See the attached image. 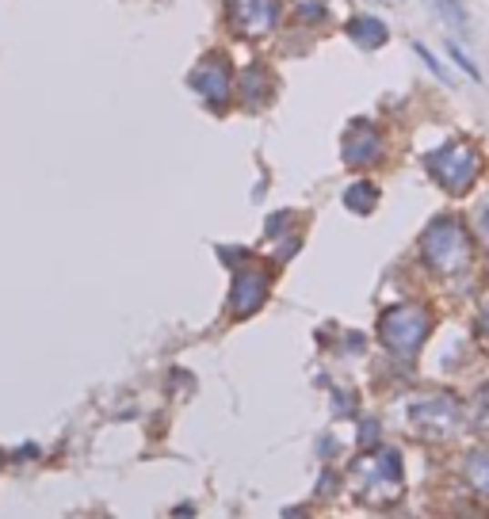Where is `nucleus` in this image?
Instances as JSON below:
<instances>
[{
    "label": "nucleus",
    "mask_w": 489,
    "mask_h": 519,
    "mask_svg": "<svg viewBox=\"0 0 489 519\" xmlns=\"http://www.w3.org/2000/svg\"><path fill=\"white\" fill-rule=\"evenodd\" d=\"M421 256L436 275H459L471 268L474 241L459 218H436L421 237Z\"/></svg>",
    "instance_id": "nucleus-1"
},
{
    "label": "nucleus",
    "mask_w": 489,
    "mask_h": 519,
    "mask_svg": "<svg viewBox=\"0 0 489 519\" xmlns=\"http://www.w3.org/2000/svg\"><path fill=\"white\" fill-rule=\"evenodd\" d=\"M428 172L447 195H466L482 176V153L466 137H452L436 153H428Z\"/></svg>",
    "instance_id": "nucleus-2"
},
{
    "label": "nucleus",
    "mask_w": 489,
    "mask_h": 519,
    "mask_svg": "<svg viewBox=\"0 0 489 519\" xmlns=\"http://www.w3.org/2000/svg\"><path fill=\"white\" fill-rule=\"evenodd\" d=\"M428 332H433V317H428L424 306H413V302L386 310L382 321H379L382 344L402 359H413L421 351V344L428 341Z\"/></svg>",
    "instance_id": "nucleus-3"
},
{
    "label": "nucleus",
    "mask_w": 489,
    "mask_h": 519,
    "mask_svg": "<svg viewBox=\"0 0 489 519\" xmlns=\"http://www.w3.org/2000/svg\"><path fill=\"white\" fill-rule=\"evenodd\" d=\"M382 157V137L375 134V127L356 123L344 134V165L351 168H371Z\"/></svg>",
    "instance_id": "nucleus-6"
},
{
    "label": "nucleus",
    "mask_w": 489,
    "mask_h": 519,
    "mask_svg": "<svg viewBox=\"0 0 489 519\" xmlns=\"http://www.w3.org/2000/svg\"><path fill=\"white\" fill-rule=\"evenodd\" d=\"M447 50H452V57H455V62L463 66V73H471L474 76V81H482V73H478V66L471 62V57H466L463 50H459V43H447Z\"/></svg>",
    "instance_id": "nucleus-13"
},
{
    "label": "nucleus",
    "mask_w": 489,
    "mask_h": 519,
    "mask_svg": "<svg viewBox=\"0 0 489 519\" xmlns=\"http://www.w3.org/2000/svg\"><path fill=\"white\" fill-rule=\"evenodd\" d=\"M268 287H271L268 271H257V268L241 271L238 283H233V294H229V310L238 313V317L257 313V310L264 306V298H268Z\"/></svg>",
    "instance_id": "nucleus-5"
},
{
    "label": "nucleus",
    "mask_w": 489,
    "mask_h": 519,
    "mask_svg": "<svg viewBox=\"0 0 489 519\" xmlns=\"http://www.w3.org/2000/svg\"><path fill=\"white\" fill-rule=\"evenodd\" d=\"M191 85L199 88L210 104H226V99H229V73H226L222 62H207L203 69H195Z\"/></svg>",
    "instance_id": "nucleus-8"
},
{
    "label": "nucleus",
    "mask_w": 489,
    "mask_h": 519,
    "mask_svg": "<svg viewBox=\"0 0 489 519\" xmlns=\"http://www.w3.org/2000/svg\"><path fill=\"white\" fill-rule=\"evenodd\" d=\"M482 329H485V336H489V302H485V310H482Z\"/></svg>",
    "instance_id": "nucleus-17"
},
{
    "label": "nucleus",
    "mask_w": 489,
    "mask_h": 519,
    "mask_svg": "<svg viewBox=\"0 0 489 519\" xmlns=\"http://www.w3.org/2000/svg\"><path fill=\"white\" fill-rule=\"evenodd\" d=\"M466 482H471V489L478 496L489 501V447H482V451H474L471 458H466Z\"/></svg>",
    "instance_id": "nucleus-10"
},
{
    "label": "nucleus",
    "mask_w": 489,
    "mask_h": 519,
    "mask_svg": "<svg viewBox=\"0 0 489 519\" xmlns=\"http://www.w3.org/2000/svg\"><path fill=\"white\" fill-rule=\"evenodd\" d=\"M348 35L351 38H356V43L360 46H382L386 43V24H382V19H371V15H360V19H351V24H348Z\"/></svg>",
    "instance_id": "nucleus-9"
},
{
    "label": "nucleus",
    "mask_w": 489,
    "mask_h": 519,
    "mask_svg": "<svg viewBox=\"0 0 489 519\" xmlns=\"http://www.w3.org/2000/svg\"><path fill=\"white\" fill-rule=\"evenodd\" d=\"M344 203H348V210L367 214V210H375V203H379V191L371 188V184H356V188H348Z\"/></svg>",
    "instance_id": "nucleus-11"
},
{
    "label": "nucleus",
    "mask_w": 489,
    "mask_h": 519,
    "mask_svg": "<svg viewBox=\"0 0 489 519\" xmlns=\"http://www.w3.org/2000/svg\"><path fill=\"white\" fill-rule=\"evenodd\" d=\"M474 226H478V233H482L485 241H489V203H485V207L478 210V222H474Z\"/></svg>",
    "instance_id": "nucleus-16"
},
{
    "label": "nucleus",
    "mask_w": 489,
    "mask_h": 519,
    "mask_svg": "<svg viewBox=\"0 0 489 519\" xmlns=\"http://www.w3.org/2000/svg\"><path fill=\"white\" fill-rule=\"evenodd\" d=\"M433 5L440 8V15L447 19V24L466 27V15H463V5H459V0H433Z\"/></svg>",
    "instance_id": "nucleus-12"
},
{
    "label": "nucleus",
    "mask_w": 489,
    "mask_h": 519,
    "mask_svg": "<svg viewBox=\"0 0 489 519\" xmlns=\"http://www.w3.org/2000/svg\"><path fill=\"white\" fill-rule=\"evenodd\" d=\"M413 421H417V424H428V421H433V428H428V435H433V439L452 435L455 424H459V405H455V397H433V402L417 405Z\"/></svg>",
    "instance_id": "nucleus-7"
},
{
    "label": "nucleus",
    "mask_w": 489,
    "mask_h": 519,
    "mask_svg": "<svg viewBox=\"0 0 489 519\" xmlns=\"http://www.w3.org/2000/svg\"><path fill=\"white\" fill-rule=\"evenodd\" d=\"M229 24L245 38H264L280 24V0H229Z\"/></svg>",
    "instance_id": "nucleus-4"
},
{
    "label": "nucleus",
    "mask_w": 489,
    "mask_h": 519,
    "mask_svg": "<svg viewBox=\"0 0 489 519\" xmlns=\"http://www.w3.org/2000/svg\"><path fill=\"white\" fill-rule=\"evenodd\" d=\"M489 390V386H485ZM474 421H478V428L489 435V405H485V397H478V412H474Z\"/></svg>",
    "instance_id": "nucleus-15"
},
{
    "label": "nucleus",
    "mask_w": 489,
    "mask_h": 519,
    "mask_svg": "<svg viewBox=\"0 0 489 519\" xmlns=\"http://www.w3.org/2000/svg\"><path fill=\"white\" fill-rule=\"evenodd\" d=\"M417 54H421V57H424V62H428V69H433V73H436V76H440V81H447V85H452V73H447V69H443V66H440V62H436V57H433V54H428V50H424V46H421V43H417Z\"/></svg>",
    "instance_id": "nucleus-14"
}]
</instances>
